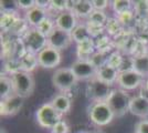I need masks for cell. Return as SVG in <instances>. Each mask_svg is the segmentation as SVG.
Returning <instances> with one entry per match:
<instances>
[{
    "mask_svg": "<svg viewBox=\"0 0 148 133\" xmlns=\"http://www.w3.org/2000/svg\"><path fill=\"white\" fill-rule=\"evenodd\" d=\"M9 76L11 78L16 94L20 95L25 99L32 94L34 90V78L32 76V72L19 70L13 73H10Z\"/></svg>",
    "mask_w": 148,
    "mask_h": 133,
    "instance_id": "obj_1",
    "label": "cell"
},
{
    "mask_svg": "<svg viewBox=\"0 0 148 133\" xmlns=\"http://www.w3.org/2000/svg\"><path fill=\"white\" fill-rule=\"evenodd\" d=\"M22 43L25 52L38 54L48 45V37L38 28H29L22 36Z\"/></svg>",
    "mask_w": 148,
    "mask_h": 133,
    "instance_id": "obj_2",
    "label": "cell"
},
{
    "mask_svg": "<svg viewBox=\"0 0 148 133\" xmlns=\"http://www.w3.org/2000/svg\"><path fill=\"white\" fill-rule=\"evenodd\" d=\"M88 116L93 124L97 127H105L114 120L115 114L107 102H93Z\"/></svg>",
    "mask_w": 148,
    "mask_h": 133,
    "instance_id": "obj_3",
    "label": "cell"
},
{
    "mask_svg": "<svg viewBox=\"0 0 148 133\" xmlns=\"http://www.w3.org/2000/svg\"><path fill=\"white\" fill-rule=\"evenodd\" d=\"M130 100H132V96L130 92L124 91L119 88H115L106 102L113 110L115 116H122L127 111H130Z\"/></svg>",
    "mask_w": 148,
    "mask_h": 133,
    "instance_id": "obj_4",
    "label": "cell"
},
{
    "mask_svg": "<svg viewBox=\"0 0 148 133\" xmlns=\"http://www.w3.org/2000/svg\"><path fill=\"white\" fill-rule=\"evenodd\" d=\"M114 85L105 83L99 79L94 78L88 81L86 87L87 96L93 102H106L108 100L110 95L114 91Z\"/></svg>",
    "mask_w": 148,
    "mask_h": 133,
    "instance_id": "obj_5",
    "label": "cell"
},
{
    "mask_svg": "<svg viewBox=\"0 0 148 133\" xmlns=\"http://www.w3.org/2000/svg\"><path fill=\"white\" fill-rule=\"evenodd\" d=\"M36 119L41 127L51 130L59 121L62 120V115L54 109L51 102H49L42 104L38 109L36 112Z\"/></svg>",
    "mask_w": 148,
    "mask_h": 133,
    "instance_id": "obj_6",
    "label": "cell"
},
{
    "mask_svg": "<svg viewBox=\"0 0 148 133\" xmlns=\"http://www.w3.org/2000/svg\"><path fill=\"white\" fill-rule=\"evenodd\" d=\"M77 82L71 68H58L52 76V83L61 93H66Z\"/></svg>",
    "mask_w": 148,
    "mask_h": 133,
    "instance_id": "obj_7",
    "label": "cell"
},
{
    "mask_svg": "<svg viewBox=\"0 0 148 133\" xmlns=\"http://www.w3.org/2000/svg\"><path fill=\"white\" fill-rule=\"evenodd\" d=\"M70 68L73 71L77 81L88 82L96 76V72H97V68L93 64L91 60H86V59H77L72 63Z\"/></svg>",
    "mask_w": 148,
    "mask_h": 133,
    "instance_id": "obj_8",
    "label": "cell"
},
{
    "mask_svg": "<svg viewBox=\"0 0 148 133\" xmlns=\"http://www.w3.org/2000/svg\"><path fill=\"white\" fill-rule=\"evenodd\" d=\"M144 82H145V79L139 73H137L135 70H127V71L119 72L116 84H117V88L130 92L140 88Z\"/></svg>",
    "mask_w": 148,
    "mask_h": 133,
    "instance_id": "obj_9",
    "label": "cell"
},
{
    "mask_svg": "<svg viewBox=\"0 0 148 133\" xmlns=\"http://www.w3.org/2000/svg\"><path fill=\"white\" fill-rule=\"evenodd\" d=\"M39 67L43 69H58L62 61L61 51L56 50L54 48L47 45L42 51L37 54Z\"/></svg>",
    "mask_w": 148,
    "mask_h": 133,
    "instance_id": "obj_10",
    "label": "cell"
},
{
    "mask_svg": "<svg viewBox=\"0 0 148 133\" xmlns=\"http://www.w3.org/2000/svg\"><path fill=\"white\" fill-rule=\"evenodd\" d=\"M72 43H73L72 34L70 32L61 30L56 27V29L48 36V45L59 51L68 49Z\"/></svg>",
    "mask_w": 148,
    "mask_h": 133,
    "instance_id": "obj_11",
    "label": "cell"
},
{
    "mask_svg": "<svg viewBox=\"0 0 148 133\" xmlns=\"http://www.w3.org/2000/svg\"><path fill=\"white\" fill-rule=\"evenodd\" d=\"M54 21H56V28L66 32H70V33H72V31L80 23L77 17L71 10H65V11L58 13L54 17Z\"/></svg>",
    "mask_w": 148,
    "mask_h": 133,
    "instance_id": "obj_12",
    "label": "cell"
},
{
    "mask_svg": "<svg viewBox=\"0 0 148 133\" xmlns=\"http://www.w3.org/2000/svg\"><path fill=\"white\" fill-rule=\"evenodd\" d=\"M130 112L135 116L147 119L148 118V96L138 94L132 96L130 104Z\"/></svg>",
    "mask_w": 148,
    "mask_h": 133,
    "instance_id": "obj_13",
    "label": "cell"
},
{
    "mask_svg": "<svg viewBox=\"0 0 148 133\" xmlns=\"http://www.w3.org/2000/svg\"><path fill=\"white\" fill-rule=\"evenodd\" d=\"M25 98L13 93L9 98L5 100H1V115H13L20 111V109L23 105Z\"/></svg>",
    "mask_w": 148,
    "mask_h": 133,
    "instance_id": "obj_14",
    "label": "cell"
},
{
    "mask_svg": "<svg viewBox=\"0 0 148 133\" xmlns=\"http://www.w3.org/2000/svg\"><path fill=\"white\" fill-rule=\"evenodd\" d=\"M49 16L48 10L41 7H33L32 9L25 12V20L30 28H38L39 25Z\"/></svg>",
    "mask_w": 148,
    "mask_h": 133,
    "instance_id": "obj_15",
    "label": "cell"
},
{
    "mask_svg": "<svg viewBox=\"0 0 148 133\" xmlns=\"http://www.w3.org/2000/svg\"><path fill=\"white\" fill-rule=\"evenodd\" d=\"M119 74V71L114 67H111L108 64H104L101 68L97 69L96 72V79H99L101 81L105 83H108L111 85H114L117 82V78Z\"/></svg>",
    "mask_w": 148,
    "mask_h": 133,
    "instance_id": "obj_16",
    "label": "cell"
},
{
    "mask_svg": "<svg viewBox=\"0 0 148 133\" xmlns=\"http://www.w3.org/2000/svg\"><path fill=\"white\" fill-rule=\"evenodd\" d=\"M72 11L74 14L77 17V19H83L86 21L88 17L92 14L94 11V7H93L92 0H76L74 1Z\"/></svg>",
    "mask_w": 148,
    "mask_h": 133,
    "instance_id": "obj_17",
    "label": "cell"
},
{
    "mask_svg": "<svg viewBox=\"0 0 148 133\" xmlns=\"http://www.w3.org/2000/svg\"><path fill=\"white\" fill-rule=\"evenodd\" d=\"M51 104L54 107V109L59 113L63 115V114H66L70 112L71 107H72V101H71V98L66 93H61L60 92L59 94H56L52 99Z\"/></svg>",
    "mask_w": 148,
    "mask_h": 133,
    "instance_id": "obj_18",
    "label": "cell"
},
{
    "mask_svg": "<svg viewBox=\"0 0 148 133\" xmlns=\"http://www.w3.org/2000/svg\"><path fill=\"white\" fill-rule=\"evenodd\" d=\"M133 70L139 73L144 79L148 78V52L135 54L133 57Z\"/></svg>",
    "mask_w": 148,
    "mask_h": 133,
    "instance_id": "obj_19",
    "label": "cell"
},
{
    "mask_svg": "<svg viewBox=\"0 0 148 133\" xmlns=\"http://www.w3.org/2000/svg\"><path fill=\"white\" fill-rule=\"evenodd\" d=\"M95 52H96V47H95V41H94L93 38L77 44V56H79V59L90 60L91 57Z\"/></svg>",
    "mask_w": 148,
    "mask_h": 133,
    "instance_id": "obj_20",
    "label": "cell"
},
{
    "mask_svg": "<svg viewBox=\"0 0 148 133\" xmlns=\"http://www.w3.org/2000/svg\"><path fill=\"white\" fill-rule=\"evenodd\" d=\"M38 63L37 54H33L30 52H25L21 58H19V69L27 72H32V70L36 69Z\"/></svg>",
    "mask_w": 148,
    "mask_h": 133,
    "instance_id": "obj_21",
    "label": "cell"
},
{
    "mask_svg": "<svg viewBox=\"0 0 148 133\" xmlns=\"http://www.w3.org/2000/svg\"><path fill=\"white\" fill-rule=\"evenodd\" d=\"M72 38H73V41L76 44L82 43L84 41H86L88 39H91V33H90V30H88V27H87L86 22L82 23L80 22L77 27L72 31Z\"/></svg>",
    "mask_w": 148,
    "mask_h": 133,
    "instance_id": "obj_22",
    "label": "cell"
},
{
    "mask_svg": "<svg viewBox=\"0 0 148 133\" xmlns=\"http://www.w3.org/2000/svg\"><path fill=\"white\" fill-rule=\"evenodd\" d=\"M108 17L105 11H99V10H94L92 14L88 17L86 20V25L91 27H99V28H104L105 23L107 22Z\"/></svg>",
    "mask_w": 148,
    "mask_h": 133,
    "instance_id": "obj_23",
    "label": "cell"
},
{
    "mask_svg": "<svg viewBox=\"0 0 148 133\" xmlns=\"http://www.w3.org/2000/svg\"><path fill=\"white\" fill-rule=\"evenodd\" d=\"M13 93H14V90H13V84L10 76H6V74L1 76L0 78V98H1V100L9 98Z\"/></svg>",
    "mask_w": 148,
    "mask_h": 133,
    "instance_id": "obj_24",
    "label": "cell"
},
{
    "mask_svg": "<svg viewBox=\"0 0 148 133\" xmlns=\"http://www.w3.org/2000/svg\"><path fill=\"white\" fill-rule=\"evenodd\" d=\"M133 3L134 2L128 1V0H115V1H112V8L118 16L127 11H132V9L134 8Z\"/></svg>",
    "mask_w": 148,
    "mask_h": 133,
    "instance_id": "obj_25",
    "label": "cell"
},
{
    "mask_svg": "<svg viewBox=\"0 0 148 133\" xmlns=\"http://www.w3.org/2000/svg\"><path fill=\"white\" fill-rule=\"evenodd\" d=\"M121 29H122V23L117 19V17L116 18H108V20L105 23V27H104V31L107 34H110V36L117 34L118 32L121 31Z\"/></svg>",
    "mask_w": 148,
    "mask_h": 133,
    "instance_id": "obj_26",
    "label": "cell"
},
{
    "mask_svg": "<svg viewBox=\"0 0 148 133\" xmlns=\"http://www.w3.org/2000/svg\"><path fill=\"white\" fill-rule=\"evenodd\" d=\"M38 29L42 32L43 34H45V36L48 37L50 33L56 29V21H54V18H51L50 16H48V17L39 25Z\"/></svg>",
    "mask_w": 148,
    "mask_h": 133,
    "instance_id": "obj_27",
    "label": "cell"
},
{
    "mask_svg": "<svg viewBox=\"0 0 148 133\" xmlns=\"http://www.w3.org/2000/svg\"><path fill=\"white\" fill-rule=\"evenodd\" d=\"M123 59H124V56H122L118 51H115V52H113L111 54H108L106 64H108L111 67H114V68H116L119 71V68H121L122 62H123Z\"/></svg>",
    "mask_w": 148,
    "mask_h": 133,
    "instance_id": "obj_28",
    "label": "cell"
},
{
    "mask_svg": "<svg viewBox=\"0 0 148 133\" xmlns=\"http://www.w3.org/2000/svg\"><path fill=\"white\" fill-rule=\"evenodd\" d=\"M68 0H52L50 1V8L53 11H56V16L58 13L68 10Z\"/></svg>",
    "mask_w": 148,
    "mask_h": 133,
    "instance_id": "obj_29",
    "label": "cell"
},
{
    "mask_svg": "<svg viewBox=\"0 0 148 133\" xmlns=\"http://www.w3.org/2000/svg\"><path fill=\"white\" fill-rule=\"evenodd\" d=\"M0 5H1V10H2V13L7 12V13H10V12H16L18 8V3L17 1H0Z\"/></svg>",
    "mask_w": 148,
    "mask_h": 133,
    "instance_id": "obj_30",
    "label": "cell"
},
{
    "mask_svg": "<svg viewBox=\"0 0 148 133\" xmlns=\"http://www.w3.org/2000/svg\"><path fill=\"white\" fill-rule=\"evenodd\" d=\"M50 131H51V133H70V127L65 121L61 120L59 121Z\"/></svg>",
    "mask_w": 148,
    "mask_h": 133,
    "instance_id": "obj_31",
    "label": "cell"
},
{
    "mask_svg": "<svg viewBox=\"0 0 148 133\" xmlns=\"http://www.w3.org/2000/svg\"><path fill=\"white\" fill-rule=\"evenodd\" d=\"M94 10H99V11H105L110 6H112L111 1L107 0H92Z\"/></svg>",
    "mask_w": 148,
    "mask_h": 133,
    "instance_id": "obj_32",
    "label": "cell"
},
{
    "mask_svg": "<svg viewBox=\"0 0 148 133\" xmlns=\"http://www.w3.org/2000/svg\"><path fill=\"white\" fill-rule=\"evenodd\" d=\"M18 8L21 10H25V12H27L28 10L32 9L33 7H36V0H18Z\"/></svg>",
    "mask_w": 148,
    "mask_h": 133,
    "instance_id": "obj_33",
    "label": "cell"
},
{
    "mask_svg": "<svg viewBox=\"0 0 148 133\" xmlns=\"http://www.w3.org/2000/svg\"><path fill=\"white\" fill-rule=\"evenodd\" d=\"M135 133H148V120L144 119L137 122L135 127Z\"/></svg>",
    "mask_w": 148,
    "mask_h": 133,
    "instance_id": "obj_34",
    "label": "cell"
},
{
    "mask_svg": "<svg viewBox=\"0 0 148 133\" xmlns=\"http://www.w3.org/2000/svg\"><path fill=\"white\" fill-rule=\"evenodd\" d=\"M145 89L148 91V78L147 79H145Z\"/></svg>",
    "mask_w": 148,
    "mask_h": 133,
    "instance_id": "obj_35",
    "label": "cell"
},
{
    "mask_svg": "<svg viewBox=\"0 0 148 133\" xmlns=\"http://www.w3.org/2000/svg\"><path fill=\"white\" fill-rule=\"evenodd\" d=\"M134 133H135V132H134Z\"/></svg>",
    "mask_w": 148,
    "mask_h": 133,
    "instance_id": "obj_36",
    "label": "cell"
}]
</instances>
